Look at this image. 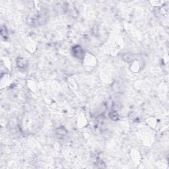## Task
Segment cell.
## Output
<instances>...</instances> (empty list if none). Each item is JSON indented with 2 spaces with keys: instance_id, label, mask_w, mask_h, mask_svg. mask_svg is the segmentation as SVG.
<instances>
[{
  "instance_id": "5",
  "label": "cell",
  "mask_w": 169,
  "mask_h": 169,
  "mask_svg": "<svg viewBox=\"0 0 169 169\" xmlns=\"http://www.w3.org/2000/svg\"><path fill=\"white\" fill-rule=\"evenodd\" d=\"M123 59H124V61H126V62L130 63L133 61V56H132L130 54H124V56H123Z\"/></svg>"
},
{
  "instance_id": "6",
  "label": "cell",
  "mask_w": 169,
  "mask_h": 169,
  "mask_svg": "<svg viewBox=\"0 0 169 169\" xmlns=\"http://www.w3.org/2000/svg\"><path fill=\"white\" fill-rule=\"evenodd\" d=\"M1 36L3 38H7L8 36V32L7 30L6 27H4V26H2V28H1Z\"/></svg>"
},
{
  "instance_id": "3",
  "label": "cell",
  "mask_w": 169,
  "mask_h": 169,
  "mask_svg": "<svg viewBox=\"0 0 169 169\" xmlns=\"http://www.w3.org/2000/svg\"><path fill=\"white\" fill-rule=\"evenodd\" d=\"M67 132L66 129L64 127L61 126L59 127L58 129L56 130V135L58 137L60 138H62V137H64L66 134H67Z\"/></svg>"
},
{
  "instance_id": "2",
  "label": "cell",
  "mask_w": 169,
  "mask_h": 169,
  "mask_svg": "<svg viewBox=\"0 0 169 169\" xmlns=\"http://www.w3.org/2000/svg\"><path fill=\"white\" fill-rule=\"evenodd\" d=\"M16 62H17L18 67L21 69H25L27 66V61L23 58H20V57L18 58L16 60Z\"/></svg>"
},
{
  "instance_id": "7",
  "label": "cell",
  "mask_w": 169,
  "mask_h": 169,
  "mask_svg": "<svg viewBox=\"0 0 169 169\" xmlns=\"http://www.w3.org/2000/svg\"><path fill=\"white\" fill-rule=\"evenodd\" d=\"M97 164H98V166H99V168H103V166H102V164H105L104 163L103 161H99L98 163H97Z\"/></svg>"
},
{
  "instance_id": "4",
  "label": "cell",
  "mask_w": 169,
  "mask_h": 169,
  "mask_svg": "<svg viewBox=\"0 0 169 169\" xmlns=\"http://www.w3.org/2000/svg\"><path fill=\"white\" fill-rule=\"evenodd\" d=\"M109 118L112 120L116 121L119 118V115L118 114L117 111H116V110H112L109 113Z\"/></svg>"
},
{
  "instance_id": "1",
  "label": "cell",
  "mask_w": 169,
  "mask_h": 169,
  "mask_svg": "<svg viewBox=\"0 0 169 169\" xmlns=\"http://www.w3.org/2000/svg\"><path fill=\"white\" fill-rule=\"evenodd\" d=\"M72 54L75 58H77V59H83L84 58V53L83 51V48H82L80 46L77 45L74 46L71 50Z\"/></svg>"
}]
</instances>
